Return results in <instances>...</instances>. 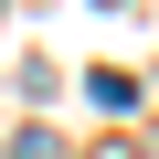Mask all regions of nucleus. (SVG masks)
<instances>
[{
  "mask_svg": "<svg viewBox=\"0 0 159 159\" xmlns=\"http://www.w3.org/2000/svg\"><path fill=\"white\" fill-rule=\"evenodd\" d=\"M11 159H64V138L53 127H11Z\"/></svg>",
  "mask_w": 159,
  "mask_h": 159,
  "instance_id": "f257e3e1",
  "label": "nucleus"
}]
</instances>
